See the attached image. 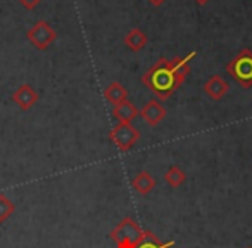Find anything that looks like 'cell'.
Returning a JSON list of instances; mask_svg holds the SVG:
<instances>
[{"instance_id": "3957f363", "label": "cell", "mask_w": 252, "mask_h": 248, "mask_svg": "<svg viewBox=\"0 0 252 248\" xmlns=\"http://www.w3.org/2000/svg\"><path fill=\"white\" fill-rule=\"evenodd\" d=\"M226 73L237 81L238 86L251 88L252 86V50L244 49L231 59L226 66Z\"/></svg>"}, {"instance_id": "e0dca14e", "label": "cell", "mask_w": 252, "mask_h": 248, "mask_svg": "<svg viewBox=\"0 0 252 248\" xmlns=\"http://www.w3.org/2000/svg\"><path fill=\"white\" fill-rule=\"evenodd\" d=\"M147 2H149L151 5H154V7H161V5L164 4L166 0H147Z\"/></svg>"}, {"instance_id": "9a60e30c", "label": "cell", "mask_w": 252, "mask_h": 248, "mask_svg": "<svg viewBox=\"0 0 252 248\" xmlns=\"http://www.w3.org/2000/svg\"><path fill=\"white\" fill-rule=\"evenodd\" d=\"M14 203L4 195V193H0V222H4L11 217V214L14 212Z\"/></svg>"}, {"instance_id": "8fae6325", "label": "cell", "mask_w": 252, "mask_h": 248, "mask_svg": "<svg viewBox=\"0 0 252 248\" xmlns=\"http://www.w3.org/2000/svg\"><path fill=\"white\" fill-rule=\"evenodd\" d=\"M104 97L111 105H119L121 102L128 100V90H126L121 83L114 81V83H111L104 90Z\"/></svg>"}, {"instance_id": "6da1fadb", "label": "cell", "mask_w": 252, "mask_h": 248, "mask_svg": "<svg viewBox=\"0 0 252 248\" xmlns=\"http://www.w3.org/2000/svg\"><path fill=\"white\" fill-rule=\"evenodd\" d=\"M195 52H190L183 57L175 59H159L142 78V83L154 93L159 102H164L185 83L190 73V60L195 57Z\"/></svg>"}, {"instance_id": "7c38bea8", "label": "cell", "mask_w": 252, "mask_h": 248, "mask_svg": "<svg viewBox=\"0 0 252 248\" xmlns=\"http://www.w3.org/2000/svg\"><path fill=\"white\" fill-rule=\"evenodd\" d=\"M131 186H133L135 192L140 193V195H149V193L156 188V179L152 178L147 171H140L135 176L133 181H131Z\"/></svg>"}, {"instance_id": "7a4b0ae2", "label": "cell", "mask_w": 252, "mask_h": 248, "mask_svg": "<svg viewBox=\"0 0 252 248\" xmlns=\"http://www.w3.org/2000/svg\"><path fill=\"white\" fill-rule=\"evenodd\" d=\"M144 236V229L131 217H125L114 229L111 231V240L118 248H137Z\"/></svg>"}, {"instance_id": "ac0fdd59", "label": "cell", "mask_w": 252, "mask_h": 248, "mask_svg": "<svg viewBox=\"0 0 252 248\" xmlns=\"http://www.w3.org/2000/svg\"><path fill=\"white\" fill-rule=\"evenodd\" d=\"M209 0H195V4H199V5H206Z\"/></svg>"}, {"instance_id": "30bf717a", "label": "cell", "mask_w": 252, "mask_h": 248, "mask_svg": "<svg viewBox=\"0 0 252 248\" xmlns=\"http://www.w3.org/2000/svg\"><path fill=\"white\" fill-rule=\"evenodd\" d=\"M147 42H149L147 35L138 28H131L125 36V45L128 47L131 52H140V50L147 45Z\"/></svg>"}, {"instance_id": "5bb4252c", "label": "cell", "mask_w": 252, "mask_h": 248, "mask_svg": "<svg viewBox=\"0 0 252 248\" xmlns=\"http://www.w3.org/2000/svg\"><path fill=\"white\" fill-rule=\"evenodd\" d=\"M185 178H187L185 172H183L178 165H171L164 174L166 183H168L171 188H178V186H182L183 183H185Z\"/></svg>"}, {"instance_id": "4fadbf2b", "label": "cell", "mask_w": 252, "mask_h": 248, "mask_svg": "<svg viewBox=\"0 0 252 248\" xmlns=\"http://www.w3.org/2000/svg\"><path fill=\"white\" fill-rule=\"evenodd\" d=\"M173 247H175V241L164 243L152 231H144V236H142L140 243L137 245V248H173Z\"/></svg>"}, {"instance_id": "d6986e66", "label": "cell", "mask_w": 252, "mask_h": 248, "mask_svg": "<svg viewBox=\"0 0 252 248\" xmlns=\"http://www.w3.org/2000/svg\"><path fill=\"white\" fill-rule=\"evenodd\" d=\"M249 248H251V247H249Z\"/></svg>"}, {"instance_id": "277c9868", "label": "cell", "mask_w": 252, "mask_h": 248, "mask_svg": "<svg viewBox=\"0 0 252 248\" xmlns=\"http://www.w3.org/2000/svg\"><path fill=\"white\" fill-rule=\"evenodd\" d=\"M112 143L118 147V150L128 152L140 138V131L131 124V122H119L109 133Z\"/></svg>"}, {"instance_id": "5b68a950", "label": "cell", "mask_w": 252, "mask_h": 248, "mask_svg": "<svg viewBox=\"0 0 252 248\" xmlns=\"http://www.w3.org/2000/svg\"><path fill=\"white\" fill-rule=\"evenodd\" d=\"M26 38L30 40V43H32L35 49L47 50L56 42L57 33L47 21H38L33 25V28H30V31L26 33Z\"/></svg>"}, {"instance_id": "8992f818", "label": "cell", "mask_w": 252, "mask_h": 248, "mask_svg": "<svg viewBox=\"0 0 252 248\" xmlns=\"http://www.w3.org/2000/svg\"><path fill=\"white\" fill-rule=\"evenodd\" d=\"M140 115L144 117V121L147 122L149 126L154 128V126H158L162 119H164L166 109H164V105L158 100V98H152V100H149L147 104L144 105V109L140 110Z\"/></svg>"}, {"instance_id": "2e32d148", "label": "cell", "mask_w": 252, "mask_h": 248, "mask_svg": "<svg viewBox=\"0 0 252 248\" xmlns=\"http://www.w3.org/2000/svg\"><path fill=\"white\" fill-rule=\"evenodd\" d=\"M40 2H42V0H19V4H21L25 9H28V11H33Z\"/></svg>"}, {"instance_id": "ba28073f", "label": "cell", "mask_w": 252, "mask_h": 248, "mask_svg": "<svg viewBox=\"0 0 252 248\" xmlns=\"http://www.w3.org/2000/svg\"><path fill=\"white\" fill-rule=\"evenodd\" d=\"M12 98H14V102L19 105L21 110H30V109L38 102V93H36L30 84L23 83V84H19V88L14 91Z\"/></svg>"}, {"instance_id": "9c48e42d", "label": "cell", "mask_w": 252, "mask_h": 248, "mask_svg": "<svg viewBox=\"0 0 252 248\" xmlns=\"http://www.w3.org/2000/svg\"><path fill=\"white\" fill-rule=\"evenodd\" d=\"M112 115H114L119 122H131L138 115V109L135 107L130 100H125L119 105H114V109H112Z\"/></svg>"}, {"instance_id": "52a82bcc", "label": "cell", "mask_w": 252, "mask_h": 248, "mask_svg": "<svg viewBox=\"0 0 252 248\" xmlns=\"http://www.w3.org/2000/svg\"><path fill=\"white\" fill-rule=\"evenodd\" d=\"M230 91V84L220 76V74H214L209 80L204 83V93L207 95L213 100H221L224 95Z\"/></svg>"}]
</instances>
